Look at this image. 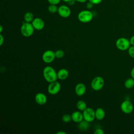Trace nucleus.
Returning a JSON list of instances; mask_svg holds the SVG:
<instances>
[{
  "label": "nucleus",
  "instance_id": "2eb2a0df",
  "mask_svg": "<svg viewBox=\"0 0 134 134\" xmlns=\"http://www.w3.org/2000/svg\"><path fill=\"white\" fill-rule=\"evenodd\" d=\"M69 72L65 69H61L57 72L58 79L60 80H64L69 76Z\"/></svg>",
  "mask_w": 134,
  "mask_h": 134
},
{
  "label": "nucleus",
  "instance_id": "423d86ee",
  "mask_svg": "<svg viewBox=\"0 0 134 134\" xmlns=\"http://www.w3.org/2000/svg\"><path fill=\"white\" fill-rule=\"evenodd\" d=\"M84 120L88 122H92L95 118V111L92 108L87 107L83 111Z\"/></svg>",
  "mask_w": 134,
  "mask_h": 134
},
{
  "label": "nucleus",
  "instance_id": "aec40b11",
  "mask_svg": "<svg viewBox=\"0 0 134 134\" xmlns=\"http://www.w3.org/2000/svg\"><path fill=\"white\" fill-rule=\"evenodd\" d=\"M125 86L127 89H131L134 86V79L133 78H129L125 81Z\"/></svg>",
  "mask_w": 134,
  "mask_h": 134
},
{
  "label": "nucleus",
  "instance_id": "20e7f679",
  "mask_svg": "<svg viewBox=\"0 0 134 134\" xmlns=\"http://www.w3.org/2000/svg\"><path fill=\"white\" fill-rule=\"evenodd\" d=\"M104 80L101 76H96L92 81L91 86L94 91H99L102 89L104 85Z\"/></svg>",
  "mask_w": 134,
  "mask_h": 134
},
{
  "label": "nucleus",
  "instance_id": "c9c22d12",
  "mask_svg": "<svg viewBox=\"0 0 134 134\" xmlns=\"http://www.w3.org/2000/svg\"><path fill=\"white\" fill-rule=\"evenodd\" d=\"M63 1H64V2H69L70 1H71V0H62Z\"/></svg>",
  "mask_w": 134,
  "mask_h": 134
},
{
  "label": "nucleus",
  "instance_id": "f8f14e48",
  "mask_svg": "<svg viewBox=\"0 0 134 134\" xmlns=\"http://www.w3.org/2000/svg\"><path fill=\"white\" fill-rule=\"evenodd\" d=\"M35 99L36 102L40 105H43L47 102V97L46 95L42 93H37L35 95Z\"/></svg>",
  "mask_w": 134,
  "mask_h": 134
},
{
  "label": "nucleus",
  "instance_id": "cd10ccee",
  "mask_svg": "<svg viewBox=\"0 0 134 134\" xmlns=\"http://www.w3.org/2000/svg\"><path fill=\"white\" fill-rule=\"evenodd\" d=\"M93 4L92 3V2H88L87 3V4H86V7H87V8H88V9H91V8H92V7H93Z\"/></svg>",
  "mask_w": 134,
  "mask_h": 134
},
{
  "label": "nucleus",
  "instance_id": "f257e3e1",
  "mask_svg": "<svg viewBox=\"0 0 134 134\" xmlns=\"http://www.w3.org/2000/svg\"><path fill=\"white\" fill-rule=\"evenodd\" d=\"M43 75L46 81L51 83L58 79L57 72L54 69L50 66H46L43 70Z\"/></svg>",
  "mask_w": 134,
  "mask_h": 134
},
{
  "label": "nucleus",
  "instance_id": "4be33fe9",
  "mask_svg": "<svg viewBox=\"0 0 134 134\" xmlns=\"http://www.w3.org/2000/svg\"><path fill=\"white\" fill-rule=\"evenodd\" d=\"M48 11L51 13H55L56 12H58V8L56 6V5H53V4H51L49 7H48Z\"/></svg>",
  "mask_w": 134,
  "mask_h": 134
},
{
  "label": "nucleus",
  "instance_id": "a211bd4d",
  "mask_svg": "<svg viewBox=\"0 0 134 134\" xmlns=\"http://www.w3.org/2000/svg\"><path fill=\"white\" fill-rule=\"evenodd\" d=\"M76 107L80 111H84L87 108V105L84 100H80L76 103Z\"/></svg>",
  "mask_w": 134,
  "mask_h": 134
},
{
  "label": "nucleus",
  "instance_id": "7ed1b4c3",
  "mask_svg": "<svg viewBox=\"0 0 134 134\" xmlns=\"http://www.w3.org/2000/svg\"><path fill=\"white\" fill-rule=\"evenodd\" d=\"M93 17L92 13L88 10H84L80 12L78 15L77 18L79 20L83 23H87L91 21Z\"/></svg>",
  "mask_w": 134,
  "mask_h": 134
},
{
  "label": "nucleus",
  "instance_id": "473e14b6",
  "mask_svg": "<svg viewBox=\"0 0 134 134\" xmlns=\"http://www.w3.org/2000/svg\"><path fill=\"white\" fill-rule=\"evenodd\" d=\"M75 1L80 3H84L87 1V0H75Z\"/></svg>",
  "mask_w": 134,
  "mask_h": 134
},
{
  "label": "nucleus",
  "instance_id": "412c9836",
  "mask_svg": "<svg viewBox=\"0 0 134 134\" xmlns=\"http://www.w3.org/2000/svg\"><path fill=\"white\" fill-rule=\"evenodd\" d=\"M62 120L63 122L65 123H68L71 121L72 120V117L71 115L68 114H65L63 115L62 117Z\"/></svg>",
  "mask_w": 134,
  "mask_h": 134
},
{
  "label": "nucleus",
  "instance_id": "7c9ffc66",
  "mask_svg": "<svg viewBox=\"0 0 134 134\" xmlns=\"http://www.w3.org/2000/svg\"><path fill=\"white\" fill-rule=\"evenodd\" d=\"M130 74H131V77H132V78H133V79H134V66L132 68V69H131V70Z\"/></svg>",
  "mask_w": 134,
  "mask_h": 134
},
{
  "label": "nucleus",
  "instance_id": "2f4dec72",
  "mask_svg": "<svg viewBox=\"0 0 134 134\" xmlns=\"http://www.w3.org/2000/svg\"><path fill=\"white\" fill-rule=\"evenodd\" d=\"M75 2V0H71V1H70L68 2V3H69V5H73L74 4Z\"/></svg>",
  "mask_w": 134,
  "mask_h": 134
},
{
  "label": "nucleus",
  "instance_id": "f704fd0d",
  "mask_svg": "<svg viewBox=\"0 0 134 134\" xmlns=\"http://www.w3.org/2000/svg\"><path fill=\"white\" fill-rule=\"evenodd\" d=\"M3 31V27H2V25H1L0 26V32L1 33Z\"/></svg>",
  "mask_w": 134,
  "mask_h": 134
},
{
  "label": "nucleus",
  "instance_id": "9d476101",
  "mask_svg": "<svg viewBox=\"0 0 134 134\" xmlns=\"http://www.w3.org/2000/svg\"><path fill=\"white\" fill-rule=\"evenodd\" d=\"M58 13L59 15L63 18L69 17L71 13L70 8L66 5H61L58 8Z\"/></svg>",
  "mask_w": 134,
  "mask_h": 134
},
{
  "label": "nucleus",
  "instance_id": "5701e85b",
  "mask_svg": "<svg viewBox=\"0 0 134 134\" xmlns=\"http://www.w3.org/2000/svg\"><path fill=\"white\" fill-rule=\"evenodd\" d=\"M55 58L58 59H61L64 57V52L61 49L57 50L56 51H55Z\"/></svg>",
  "mask_w": 134,
  "mask_h": 134
},
{
  "label": "nucleus",
  "instance_id": "6ab92c4d",
  "mask_svg": "<svg viewBox=\"0 0 134 134\" xmlns=\"http://www.w3.org/2000/svg\"><path fill=\"white\" fill-rule=\"evenodd\" d=\"M24 20L25 22L27 23H31L32 20L34 19V14L31 12H27L25 15H24Z\"/></svg>",
  "mask_w": 134,
  "mask_h": 134
},
{
  "label": "nucleus",
  "instance_id": "dca6fc26",
  "mask_svg": "<svg viewBox=\"0 0 134 134\" xmlns=\"http://www.w3.org/2000/svg\"><path fill=\"white\" fill-rule=\"evenodd\" d=\"M95 118L97 120H101L105 118V111L102 108H97L95 110Z\"/></svg>",
  "mask_w": 134,
  "mask_h": 134
},
{
  "label": "nucleus",
  "instance_id": "393cba45",
  "mask_svg": "<svg viewBox=\"0 0 134 134\" xmlns=\"http://www.w3.org/2000/svg\"><path fill=\"white\" fill-rule=\"evenodd\" d=\"M94 133V134H104V131H103V129H102L100 128H98V129H96V130H95Z\"/></svg>",
  "mask_w": 134,
  "mask_h": 134
},
{
  "label": "nucleus",
  "instance_id": "c85d7f7f",
  "mask_svg": "<svg viewBox=\"0 0 134 134\" xmlns=\"http://www.w3.org/2000/svg\"><path fill=\"white\" fill-rule=\"evenodd\" d=\"M4 41V38L3 36V35L1 34H0V45L2 46Z\"/></svg>",
  "mask_w": 134,
  "mask_h": 134
},
{
  "label": "nucleus",
  "instance_id": "0eeeda50",
  "mask_svg": "<svg viewBox=\"0 0 134 134\" xmlns=\"http://www.w3.org/2000/svg\"><path fill=\"white\" fill-rule=\"evenodd\" d=\"M61 84L57 81L50 83L48 86V92L51 95H55L58 94L61 90Z\"/></svg>",
  "mask_w": 134,
  "mask_h": 134
},
{
  "label": "nucleus",
  "instance_id": "bb28decb",
  "mask_svg": "<svg viewBox=\"0 0 134 134\" xmlns=\"http://www.w3.org/2000/svg\"><path fill=\"white\" fill-rule=\"evenodd\" d=\"M103 0H89L90 2H92L93 4H98L102 2Z\"/></svg>",
  "mask_w": 134,
  "mask_h": 134
},
{
  "label": "nucleus",
  "instance_id": "72a5a7b5",
  "mask_svg": "<svg viewBox=\"0 0 134 134\" xmlns=\"http://www.w3.org/2000/svg\"><path fill=\"white\" fill-rule=\"evenodd\" d=\"M66 133L64 131H58V132H57V134H66Z\"/></svg>",
  "mask_w": 134,
  "mask_h": 134
},
{
  "label": "nucleus",
  "instance_id": "f3484780",
  "mask_svg": "<svg viewBox=\"0 0 134 134\" xmlns=\"http://www.w3.org/2000/svg\"><path fill=\"white\" fill-rule=\"evenodd\" d=\"M89 127V122L85 120H83L82 121L79 123L78 128L82 131L86 130Z\"/></svg>",
  "mask_w": 134,
  "mask_h": 134
},
{
  "label": "nucleus",
  "instance_id": "1a4fd4ad",
  "mask_svg": "<svg viewBox=\"0 0 134 134\" xmlns=\"http://www.w3.org/2000/svg\"><path fill=\"white\" fill-rule=\"evenodd\" d=\"M120 108L123 113L126 114H129L133 111V106L130 101L126 100L122 102L121 104Z\"/></svg>",
  "mask_w": 134,
  "mask_h": 134
},
{
  "label": "nucleus",
  "instance_id": "f03ea898",
  "mask_svg": "<svg viewBox=\"0 0 134 134\" xmlns=\"http://www.w3.org/2000/svg\"><path fill=\"white\" fill-rule=\"evenodd\" d=\"M35 28L31 23L24 22L20 27V32L21 35L25 37L31 36L34 32Z\"/></svg>",
  "mask_w": 134,
  "mask_h": 134
},
{
  "label": "nucleus",
  "instance_id": "c756f323",
  "mask_svg": "<svg viewBox=\"0 0 134 134\" xmlns=\"http://www.w3.org/2000/svg\"><path fill=\"white\" fill-rule=\"evenodd\" d=\"M129 41H130V44H131L132 46H134V36H132L130 38Z\"/></svg>",
  "mask_w": 134,
  "mask_h": 134
},
{
  "label": "nucleus",
  "instance_id": "4468645a",
  "mask_svg": "<svg viewBox=\"0 0 134 134\" xmlns=\"http://www.w3.org/2000/svg\"><path fill=\"white\" fill-rule=\"evenodd\" d=\"M72 120L76 123H79L84 120L83 113H81L80 111H74L72 115Z\"/></svg>",
  "mask_w": 134,
  "mask_h": 134
},
{
  "label": "nucleus",
  "instance_id": "39448f33",
  "mask_svg": "<svg viewBox=\"0 0 134 134\" xmlns=\"http://www.w3.org/2000/svg\"><path fill=\"white\" fill-rule=\"evenodd\" d=\"M115 44L117 49L121 51L127 50L130 47V43L129 40L124 37H121L118 38L116 40Z\"/></svg>",
  "mask_w": 134,
  "mask_h": 134
},
{
  "label": "nucleus",
  "instance_id": "6e6552de",
  "mask_svg": "<svg viewBox=\"0 0 134 134\" xmlns=\"http://www.w3.org/2000/svg\"><path fill=\"white\" fill-rule=\"evenodd\" d=\"M55 58V52L51 50H46L42 55V59L46 63H50L52 62Z\"/></svg>",
  "mask_w": 134,
  "mask_h": 134
},
{
  "label": "nucleus",
  "instance_id": "a878e982",
  "mask_svg": "<svg viewBox=\"0 0 134 134\" xmlns=\"http://www.w3.org/2000/svg\"><path fill=\"white\" fill-rule=\"evenodd\" d=\"M48 1L50 4L57 5L60 3L61 0H48Z\"/></svg>",
  "mask_w": 134,
  "mask_h": 134
},
{
  "label": "nucleus",
  "instance_id": "ddd939ff",
  "mask_svg": "<svg viewBox=\"0 0 134 134\" xmlns=\"http://www.w3.org/2000/svg\"><path fill=\"white\" fill-rule=\"evenodd\" d=\"M86 88L84 84L82 83H79L76 84L75 87V94L79 96H83L86 92Z\"/></svg>",
  "mask_w": 134,
  "mask_h": 134
},
{
  "label": "nucleus",
  "instance_id": "9b49d317",
  "mask_svg": "<svg viewBox=\"0 0 134 134\" xmlns=\"http://www.w3.org/2000/svg\"><path fill=\"white\" fill-rule=\"evenodd\" d=\"M31 24L35 29L37 30H41L43 29L44 27V22L40 18H34Z\"/></svg>",
  "mask_w": 134,
  "mask_h": 134
},
{
  "label": "nucleus",
  "instance_id": "b1692460",
  "mask_svg": "<svg viewBox=\"0 0 134 134\" xmlns=\"http://www.w3.org/2000/svg\"><path fill=\"white\" fill-rule=\"evenodd\" d=\"M128 54L129 55L132 57V58H134V46H130L128 49Z\"/></svg>",
  "mask_w": 134,
  "mask_h": 134
}]
</instances>
